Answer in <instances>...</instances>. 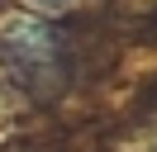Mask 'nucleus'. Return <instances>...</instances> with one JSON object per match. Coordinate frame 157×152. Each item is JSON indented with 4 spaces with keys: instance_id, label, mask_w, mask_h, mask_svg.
<instances>
[{
    "instance_id": "1",
    "label": "nucleus",
    "mask_w": 157,
    "mask_h": 152,
    "mask_svg": "<svg viewBox=\"0 0 157 152\" xmlns=\"http://www.w3.org/2000/svg\"><path fill=\"white\" fill-rule=\"evenodd\" d=\"M24 5H33V10H48V14H52V10H67L71 0H24Z\"/></svg>"
}]
</instances>
